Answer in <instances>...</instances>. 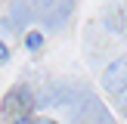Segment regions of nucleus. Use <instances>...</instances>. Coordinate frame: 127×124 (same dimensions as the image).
Instances as JSON below:
<instances>
[{
	"mask_svg": "<svg viewBox=\"0 0 127 124\" xmlns=\"http://www.w3.org/2000/svg\"><path fill=\"white\" fill-rule=\"evenodd\" d=\"M102 90L112 93V96L127 93V56L115 59L112 65H105V71H102Z\"/></svg>",
	"mask_w": 127,
	"mask_h": 124,
	"instance_id": "obj_1",
	"label": "nucleus"
},
{
	"mask_svg": "<svg viewBox=\"0 0 127 124\" xmlns=\"http://www.w3.org/2000/svg\"><path fill=\"white\" fill-rule=\"evenodd\" d=\"M0 112H3V115H9V118L28 115V112H31V90H28V87H22V84L12 87V90L0 99Z\"/></svg>",
	"mask_w": 127,
	"mask_h": 124,
	"instance_id": "obj_2",
	"label": "nucleus"
},
{
	"mask_svg": "<svg viewBox=\"0 0 127 124\" xmlns=\"http://www.w3.org/2000/svg\"><path fill=\"white\" fill-rule=\"evenodd\" d=\"M25 50H28V53H40L43 50V34L40 31H28V34H25Z\"/></svg>",
	"mask_w": 127,
	"mask_h": 124,
	"instance_id": "obj_3",
	"label": "nucleus"
},
{
	"mask_svg": "<svg viewBox=\"0 0 127 124\" xmlns=\"http://www.w3.org/2000/svg\"><path fill=\"white\" fill-rule=\"evenodd\" d=\"M0 62H9V47H6V40H0Z\"/></svg>",
	"mask_w": 127,
	"mask_h": 124,
	"instance_id": "obj_4",
	"label": "nucleus"
},
{
	"mask_svg": "<svg viewBox=\"0 0 127 124\" xmlns=\"http://www.w3.org/2000/svg\"><path fill=\"white\" fill-rule=\"evenodd\" d=\"M9 124H34V118H31V115H22V118H12Z\"/></svg>",
	"mask_w": 127,
	"mask_h": 124,
	"instance_id": "obj_5",
	"label": "nucleus"
},
{
	"mask_svg": "<svg viewBox=\"0 0 127 124\" xmlns=\"http://www.w3.org/2000/svg\"><path fill=\"white\" fill-rule=\"evenodd\" d=\"M34 124H59L56 118H34Z\"/></svg>",
	"mask_w": 127,
	"mask_h": 124,
	"instance_id": "obj_6",
	"label": "nucleus"
},
{
	"mask_svg": "<svg viewBox=\"0 0 127 124\" xmlns=\"http://www.w3.org/2000/svg\"><path fill=\"white\" fill-rule=\"evenodd\" d=\"M102 124H112V121H102Z\"/></svg>",
	"mask_w": 127,
	"mask_h": 124,
	"instance_id": "obj_7",
	"label": "nucleus"
}]
</instances>
